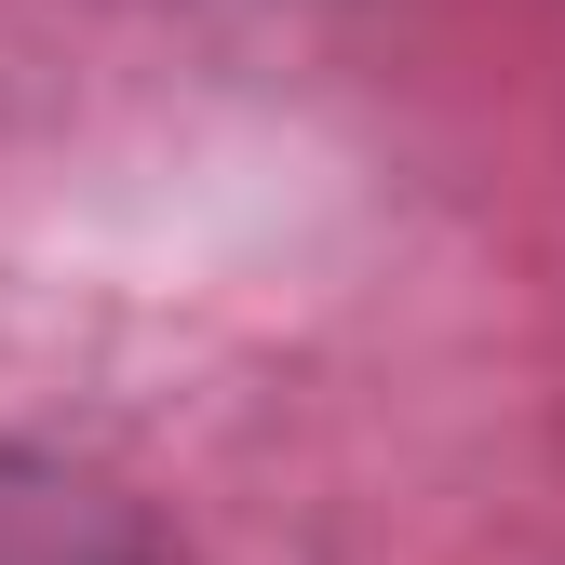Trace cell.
<instances>
[{"label": "cell", "instance_id": "cell-1", "mask_svg": "<svg viewBox=\"0 0 565 565\" xmlns=\"http://www.w3.org/2000/svg\"><path fill=\"white\" fill-rule=\"evenodd\" d=\"M0 565H162L149 512L54 445H0Z\"/></svg>", "mask_w": 565, "mask_h": 565}]
</instances>
